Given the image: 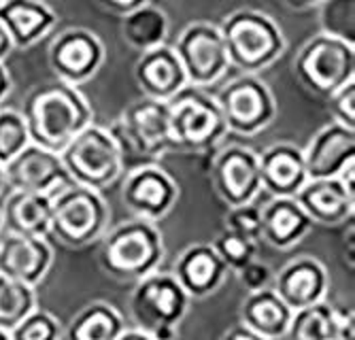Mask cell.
<instances>
[{"label":"cell","instance_id":"52a82bcc","mask_svg":"<svg viewBox=\"0 0 355 340\" xmlns=\"http://www.w3.org/2000/svg\"><path fill=\"white\" fill-rule=\"evenodd\" d=\"M60 158L73 183L92 190H107L125 172L121 149L109 128L89 123L67 147Z\"/></svg>","mask_w":355,"mask_h":340},{"label":"cell","instance_id":"484cf974","mask_svg":"<svg viewBox=\"0 0 355 340\" xmlns=\"http://www.w3.org/2000/svg\"><path fill=\"white\" fill-rule=\"evenodd\" d=\"M294 311L272 287L249 292L241 304V323L266 340H283Z\"/></svg>","mask_w":355,"mask_h":340},{"label":"cell","instance_id":"f1b7e54d","mask_svg":"<svg viewBox=\"0 0 355 340\" xmlns=\"http://www.w3.org/2000/svg\"><path fill=\"white\" fill-rule=\"evenodd\" d=\"M285 338L289 340H336L332 304L321 300L317 304L294 311Z\"/></svg>","mask_w":355,"mask_h":340},{"label":"cell","instance_id":"4316f807","mask_svg":"<svg viewBox=\"0 0 355 340\" xmlns=\"http://www.w3.org/2000/svg\"><path fill=\"white\" fill-rule=\"evenodd\" d=\"M168 35H171L168 15L164 13L162 7H155L153 3H147L130 13L121 15L119 37L128 47L139 53L168 43Z\"/></svg>","mask_w":355,"mask_h":340},{"label":"cell","instance_id":"f35d334b","mask_svg":"<svg viewBox=\"0 0 355 340\" xmlns=\"http://www.w3.org/2000/svg\"><path fill=\"white\" fill-rule=\"evenodd\" d=\"M96 5H101L105 11L109 13H115V15H125V13H130L147 3H151V0H94Z\"/></svg>","mask_w":355,"mask_h":340},{"label":"cell","instance_id":"8992f818","mask_svg":"<svg viewBox=\"0 0 355 340\" xmlns=\"http://www.w3.org/2000/svg\"><path fill=\"white\" fill-rule=\"evenodd\" d=\"M168 117L173 147L185 153H211L228 136L215 94L207 87L185 85L168 100Z\"/></svg>","mask_w":355,"mask_h":340},{"label":"cell","instance_id":"7bdbcfd3","mask_svg":"<svg viewBox=\"0 0 355 340\" xmlns=\"http://www.w3.org/2000/svg\"><path fill=\"white\" fill-rule=\"evenodd\" d=\"M338 179L343 181V185H345V188H347L351 194H355V160L349 162V164L338 172Z\"/></svg>","mask_w":355,"mask_h":340},{"label":"cell","instance_id":"6da1fadb","mask_svg":"<svg viewBox=\"0 0 355 340\" xmlns=\"http://www.w3.org/2000/svg\"><path fill=\"white\" fill-rule=\"evenodd\" d=\"M19 111L30 132V143L55 153L94 123V109L83 91L60 79L32 87Z\"/></svg>","mask_w":355,"mask_h":340},{"label":"cell","instance_id":"277c9868","mask_svg":"<svg viewBox=\"0 0 355 340\" xmlns=\"http://www.w3.org/2000/svg\"><path fill=\"white\" fill-rule=\"evenodd\" d=\"M111 224V206L103 192L67 181L51 192L49 234L69 249L98 242Z\"/></svg>","mask_w":355,"mask_h":340},{"label":"cell","instance_id":"83f0119b","mask_svg":"<svg viewBox=\"0 0 355 340\" xmlns=\"http://www.w3.org/2000/svg\"><path fill=\"white\" fill-rule=\"evenodd\" d=\"M125 330L121 313L109 302L96 300L71 319L67 340H117Z\"/></svg>","mask_w":355,"mask_h":340},{"label":"cell","instance_id":"7c38bea8","mask_svg":"<svg viewBox=\"0 0 355 340\" xmlns=\"http://www.w3.org/2000/svg\"><path fill=\"white\" fill-rule=\"evenodd\" d=\"M105 60L107 47L103 39L85 26L60 30L47 49V62L55 79L77 87L98 75Z\"/></svg>","mask_w":355,"mask_h":340},{"label":"cell","instance_id":"8fae6325","mask_svg":"<svg viewBox=\"0 0 355 340\" xmlns=\"http://www.w3.org/2000/svg\"><path fill=\"white\" fill-rule=\"evenodd\" d=\"M189 302V296L177 283L173 272L155 270L135 281V289L130 294V313L137 325L145 332H153L157 328H177L187 313Z\"/></svg>","mask_w":355,"mask_h":340},{"label":"cell","instance_id":"603a6c76","mask_svg":"<svg viewBox=\"0 0 355 340\" xmlns=\"http://www.w3.org/2000/svg\"><path fill=\"white\" fill-rule=\"evenodd\" d=\"M0 24L15 49H30L53 33L58 15L45 0H0Z\"/></svg>","mask_w":355,"mask_h":340},{"label":"cell","instance_id":"f6af8a7d","mask_svg":"<svg viewBox=\"0 0 355 340\" xmlns=\"http://www.w3.org/2000/svg\"><path fill=\"white\" fill-rule=\"evenodd\" d=\"M117 340H153L151 338V334L149 332H145V330H141V328H135V330H123L119 336H117Z\"/></svg>","mask_w":355,"mask_h":340},{"label":"cell","instance_id":"ab89813d","mask_svg":"<svg viewBox=\"0 0 355 340\" xmlns=\"http://www.w3.org/2000/svg\"><path fill=\"white\" fill-rule=\"evenodd\" d=\"M221 340H266V338H262L260 334L251 332L243 323H236V325H232L228 332L221 336Z\"/></svg>","mask_w":355,"mask_h":340},{"label":"cell","instance_id":"1f68e13d","mask_svg":"<svg viewBox=\"0 0 355 340\" xmlns=\"http://www.w3.org/2000/svg\"><path fill=\"white\" fill-rule=\"evenodd\" d=\"M26 145H30V132L21 111L0 105V164H9Z\"/></svg>","mask_w":355,"mask_h":340},{"label":"cell","instance_id":"7a4b0ae2","mask_svg":"<svg viewBox=\"0 0 355 340\" xmlns=\"http://www.w3.org/2000/svg\"><path fill=\"white\" fill-rule=\"evenodd\" d=\"M221 37L230 66L239 73H262L285 53L287 41L275 17L260 9H236L221 24Z\"/></svg>","mask_w":355,"mask_h":340},{"label":"cell","instance_id":"b9f144b4","mask_svg":"<svg viewBox=\"0 0 355 340\" xmlns=\"http://www.w3.org/2000/svg\"><path fill=\"white\" fill-rule=\"evenodd\" d=\"M13 41L9 37V33L5 30V26L0 24V62H7V57L13 53Z\"/></svg>","mask_w":355,"mask_h":340},{"label":"cell","instance_id":"44dd1931","mask_svg":"<svg viewBox=\"0 0 355 340\" xmlns=\"http://www.w3.org/2000/svg\"><path fill=\"white\" fill-rule=\"evenodd\" d=\"M228 266L215 253L211 242L189 244L175 260L173 276L189 296V300H202L215 294L228 279Z\"/></svg>","mask_w":355,"mask_h":340},{"label":"cell","instance_id":"4fadbf2b","mask_svg":"<svg viewBox=\"0 0 355 340\" xmlns=\"http://www.w3.org/2000/svg\"><path fill=\"white\" fill-rule=\"evenodd\" d=\"M209 177L215 194L228 206L255 202L262 194L257 151L241 143L219 145L213 151Z\"/></svg>","mask_w":355,"mask_h":340},{"label":"cell","instance_id":"5b68a950","mask_svg":"<svg viewBox=\"0 0 355 340\" xmlns=\"http://www.w3.org/2000/svg\"><path fill=\"white\" fill-rule=\"evenodd\" d=\"M115 136L125 170L141 164L159 162L168 151H173L168 102L139 98L128 105L121 115L109 126Z\"/></svg>","mask_w":355,"mask_h":340},{"label":"cell","instance_id":"5bb4252c","mask_svg":"<svg viewBox=\"0 0 355 340\" xmlns=\"http://www.w3.org/2000/svg\"><path fill=\"white\" fill-rule=\"evenodd\" d=\"M179 183L159 162L128 168L121 181V204L132 217L157 224L175 208Z\"/></svg>","mask_w":355,"mask_h":340},{"label":"cell","instance_id":"ac0fdd59","mask_svg":"<svg viewBox=\"0 0 355 340\" xmlns=\"http://www.w3.org/2000/svg\"><path fill=\"white\" fill-rule=\"evenodd\" d=\"M302 156L309 179L338 177V172L355 160V130L330 121L302 147Z\"/></svg>","mask_w":355,"mask_h":340},{"label":"cell","instance_id":"9a60e30c","mask_svg":"<svg viewBox=\"0 0 355 340\" xmlns=\"http://www.w3.org/2000/svg\"><path fill=\"white\" fill-rule=\"evenodd\" d=\"M53 266V249L47 236L0 232V274L37 287Z\"/></svg>","mask_w":355,"mask_h":340},{"label":"cell","instance_id":"7dc6e473","mask_svg":"<svg viewBox=\"0 0 355 340\" xmlns=\"http://www.w3.org/2000/svg\"><path fill=\"white\" fill-rule=\"evenodd\" d=\"M0 340H11V334L3 328H0Z\"/></svg>","mask_w":355,"mask_h":340},{"label":"cell","instance_id":"3957f363","mask_svg":"<svg viewBox=\"0 0 355 340\" xmlns=\"http://www.w3.org/2000/svg\"><path fill=\"white\" fill-rule=\"evenodd\" d=\"M101 268L117 281H139L164 262V236L153 222L128 220L101 238Z\"/></svg>","mask_w":355,"mask_h":340},{"label":"cell","instance_id":"836d02e7","mask_svg":"<svg viewBox=\"0 0 355 340\" xmlns=\"http://www.w3.org/2000/svg\"><path fill=\"white\" fill-rule=\"evenodd\" d=\"M11 340H60L62 328L60 321L43 311V308H35L30 315H26L11 332Z\"/></svg>","mask_w":355,"mask_h":340},{"label":"cell","instance_id":"7402d4cb","mask_svg":"<svg viewBox=\"0 0 355 340\" xmlns=\"http://www.w3.org/2000/svg\"><path fill=\"white\" fill-rule=\"evenodd\" d=\"M294 198L313 224L340 226L353 220L355 194L345 188L338 177L309 179Z\"/></svg>","mask_w":355,"mask_h":340},{"label":"cell","instance_id":"4dcf8cb0","mask_svg":"<svg viewBox=\"0 0 355 340\" xmlns=\"http://www.w3.org/2000/svg\"><path fill=\"white\" fill-rule=\"evenodd\" d=\"M315 11L321 33L355 45V0H321Z\"/></svg>","mask_w":355,"mask_h":340},{"label":"cell","instance_id":"d6a6232c","mask_svg":"<svg viewBox=\"0 0 355 340\" xmlns=\"http://www.w3.org/2000/svg\"><path fill=\"white\" fill-rule=\"evenodd\" d=\"M215 253L221 258V262L228 266L230 272H239L245 264H249L257 256V242L236 234L228 228H223L211 242Z\"/></svg>","mask_w":355,"mask_h":340},{"label":"cell","instance_id":"f546056e","mask_svg":"<svg viewBox=\"0 0 355 340\" xmlns=\"http://www.w3.org/2000/svg\"><path fill=\"white\" fill-rule=\"evenodd\" d=\"M35 308H37L35 287L0 274V328L11 332Z\"/></svg>","mask_w":355,"mask_h":340},{"label":"cell","instance_id":"ba28073f","mask_svg":"<svg viewBox=\"0 0 355 340\" xmlns=\"http://www.w3.org/2000/svg\"><path fill=\"white\" fill-rule=\"evenodd\" d=\"M228 132L236 136H255L266 130L277 117V98L260 73H239L223 79L215 91Z\"/></svg>","mask_w":355,"mask_h":340},{"label":"cell","instance_id":"d6986e66","mask_svg":"<svg viewBox=\"0 0 355 340\" xmlns=\"http://www.w3.org/2000/svg\"><path fill=\"white\" fill-rule=\"evenodd\" d=\"M257 162H260L262 192L270 194V198L296 196L309 181L302 147L296 143H272L257 153Z\"/></svg>","mask_w":355,"mask_h":340},{"label":"cell","instance_id":"cb8c5ba5","mask_svg":"<svg viewBox=\"0 0 355 340\" xmlns=\"http://www.w3.org/2000/svg\"><path fill=\"white\" fill-rule=\"evenodd\" d=\"M313 222L294 196L270 198L262 206V238L277 251H289L313 230Z\"/></svg>","mask_w":355,"mask_h":340},{"label":"cell","instance_id":"e0dca14e","mask_svg":"<svg viewBox=\"0 0 355 340\" xmlns=\"http://www.w3.org/2000/svg\"><path fill=\"white\" fill-rule=\"evenodd\" d=\"M270 287L292 311H298V308L326 300L330 289V272L317 258L298 256L272 276Z\"/></svg>","mask_w":355,"mask_h":340},{"label":"cell","instance_id":"ee69618b","mask_svg":"<svg viewBox=\"0 0 355 340\" xmlns=\"http://www.w3.org/2000/svg\"><path fill=\"white\" fill-rule=\"evenodd\" d=\"M281 3L294 11H311L321 3V0H281Z\"/></svg>","mask_w":355,"mask_h":340},{"label":"cell","instance_id":"2e32d148","mask_svg":"<svg viewBox=\"0 0 355 340\" xmlns=\"http://www.w3.org/2000/svg\"><path fill=\"white\" fill-rule=\"evenodd\" d=\"M5 177L7 190L39 194H51L62 183L71 181L60 153L35 143L26 145L9 164H5Z\"/></svg>","mask_w":355,"mask_h":340},{"label":"cell","instance_id":"9c48e42d","mask_svg":"<svg viewBox=\"0 0 355 340\" xmlns=\"http://www.w3.org/2000/svg\"><path fill=\"white\" fill-rule=\"evenodd\" d=\"M294 75L306 91L326 100L355 79V45L319 33L300 47Z\"/></svg>","mask_w":355,"mask_h":340},{"label":"cell","instance_id":"bcb514c9","mask_svg":"<svg viewBox=\"0 0 355 340\" xmlns=\"http://www.w3.org/2000/svg\"><path fill=\"white\" fill-rule=\"evenodd\" d=\"M7 192V177H5V166L0 164V196Z\"/></svg>","mask_w":355,"mask_h":340},{"label":"cell","instance_id":"d590c367","mask_svg":"<svg viewBox=\"0 0 355 340\" xmlns=\"http://www.w3.org/2000/svg\"><path fill=\"white\" fill-rule=\"evenodd\" d=\"M326 102L330 107L332 121L355 130V79L338 87L330 98H326Z\"/></svg>","mask_w":355,"mask_h":340},{"label":"cell","instance_id":"74e56055","mask_svg":"<svg viewBox=\"0 0 355 340\" xmlns=\"http://www.w3.org/2000/svg\"><path fill=\"white\" fill-rule=\"evenodd\" d=\"M332 315H334V328H336V340H353L355 338V319L353 311L347 306L332 304Z\"/></svg>","mask_w":355,"mask_h":340},{"label":"cell","instance_id":"8d00e7d4","mask_svg":"<svg viewBox=\"0 0 355 340\" xmlns=\"http://www.w3.org/2000/svg\"><path fill=\"white\" fill-rule=\"evenodd\" d=\"M272 268L260 260H251L249 264H245L241 270H239V279L245 287V292H260V289H266L272 285Z\"/></svg>","mask_w":355,"mask_h":340},{"label":"cell","instance_id":"e575fe53","mask_svg":"<svg viewBox=\"0 0 355 340\" xmlns=\"http://www.w3.org/2000/svg\"><path fill=\"white\" fill-rule=\"evenodd\" d=\"M225 228L243 234L255 242H260L262 238V206H257L255 202L241 204V206H228L225 213Z\"/></svg>","mask_w":355,"mask_h":340},{"label":"cell","instance_id":"c3c4849f","mask_svg":"<svg viewBox=\"0 0 355 340\" xmlns=\"http://www.w3.org/2000/svg\"><path fill=\"white\" fill-rule=\"evenodd\" d=\"M0 232H3V213H0Z\"/></svg>","mask_w":355,"mask_h":340},{"label":"cell","instance_id":"d4e9b609","mask_svg":"<svg viewBox=\"0 0 355 340\" xmlns=\"http://www.w3.org/2000/svg\"><path fill=\"white\" fill-rule=\"evenodd\" d=\"M3 230L15 234L49 236L51 226V194L9 190L3 206Z\"/></svg>","mask_w":355,"mask_h":340},{"label":"cell","instance_id":"30bf717a","mask_svg":"<svg viewBox=\"0 0 355 340\" xmlns=\"http://www.w3.org/2000/svg\"><path fill=\"white\" fill-rule=\"evenodd\" d=\"M173 49L181 62L189 85L209 89L221 83L232 69L219 24L207 19L189 21L179 33Z\"/></svg>","mask_w":355,"mask_h":340},{"label":"cell","instance_id":"ffe728a7","mask_svg":"<svg viewBox=\"0 0 355 340\" xmlns=\"http://www.w3.org/2000/svg\"><path fill=\"white\" fill-rule=\"evenodd\" d=\"M135 81L143 96L162 102H168L185 85H189L171 43L139 53L135 64Z\"/></svg>","mask_w":355,"mask_h":340},{"label":"cell","instance_id":"60d3db41","mask_svg":"<svg viewBox=\"0 0 355 340\" xmlns=\"http://www.w3.org/2000/svg\"><path fill=\"white\" fill-rule=\"evenodd\" d=\"M11 91H13V77H11L5 62H0V105L7 100Z\"/></svg>","mask_w":355,"mask_h":340}]
</instances>
